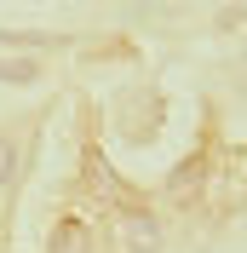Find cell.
Masks as SVG:
<instances>
[{
  "label": "cell",
  "mask_w": 247,
  "mask_h": 253,
  "mask_svg": "<svg viewBox=\"0 0 247 253\" xmlns=\"http://www.w3.org/2000/svg\"><path fill=\"white\" fill-rule=\"evenodd\" d=\"M23 138H12V132H0V190H12L17 178H23Z\"/></svg>",
  "instance_id": "cell-1"
},
{
  "label": "cell",
  "mask_w": 247,
  "mask_h": 253,
  "mask_svg": "<svg viewBox=\"0 0 247 253\" xmlns=\"http://www.w3.org/2000/svg\"><path fill=\"white\" fill-rule=\"evenodd\" d=\"M52 253H92V236H86V224H58L52 230Z\"/></svg>",
  "instance_id": "cell-2"
},
{
  "label": "cell",
  "mask_w": 247,
  "mask_h": 253,
  "mask_svg": "<svg viewBox=\"0 0 247 253\" xmlns=\"http://www.w3.org/2000/svg\"><path fill=\"white\" fill-rule=\"evenodd\" d=\"M155 242H161V224L144 219V213H132V219H126V248H132V253H150Z\"/></svg>",
  "instance_id": "cell-3"
}]
</instances>
